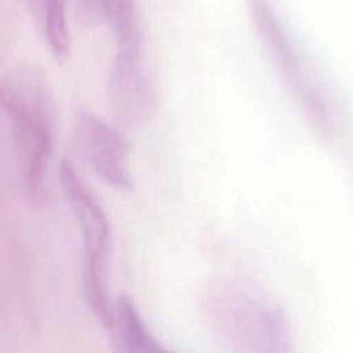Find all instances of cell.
<instances>
[{
    "instance_id": "cell-1",
    "label": "cell",
    "mask_w": 353,
    "mask_h": 353,
    "mask_svg": "<svg viewBox=\"0 0 353 353\" xmlns=\"http://www.w3.org/2000/svg\"><path fill=\"white\" fill-rule=\"evenodd\" d=\"M0 108L14 125L26 194L40 200L54 150L55 102L44 70L21 63L0 79Z\"/></svg>"
},
{
    "instance_id": "cell-2",
    "label": "cell",
    "mask_w": 353,
    "mask_h": 353,
    "mask_svg": "<svg viewBox=\"0 0 353 353\" xmlns=\"http://www.w3.org/2000/svg\"><path fill=\"white\" fill-rule=\"evenodd\" d=\"M58 176L63 196L81 230L84 298L102 327L110 330L114 305L110 302L108 285L112 248L108 215L95 192L69 160L61 163Z\"/></svg>"
},
{
    "instance_id": "cell-3",
    "label": "cell",
    "mask_w": 353,
    "mask_h": 353,
    "mask_svg": "<svg viewBox=\"0 0 353 353\" xmlns=\"http://www.w3.org/2000/svg\"><path fill=\"white\" fill-rule=\"evenodd\" d=\"M214 310L230 353H295L288 319L261 295L228 285L216 292Z\"/></svg>"
},
{
    "instance_id": "cell-4",
    "label": "cell",
    "mask_w": 353,
    "mask_h": 353,
    "mask_svg": "<svg viewBox=\"0 0 353 353\" xmlns=\"http://www.w3.org/2000/svg\"><path fill=\"white\" fill-rule=\"evenodd\" d=\"M248 11L261 41L274 59L291 91H294L306 117L316 125L320 134L324 137L331 135L332 120L328 102L284 30L269 0H248Z\"/></svg>"
},
{
    "instance_id": "cell-5",
    "label": "cell",
    "mask_w": 353,
    "mask_h": 353,
    "mask_svg": "<svg viewBox=\"0 0 353 353\" xmlns=\"http://www.w3.org/2000/svg\"><path fill=\"white\" fill-rule=\"evenodd\" d=\"M110 113L124 130L146 127L159 109V90L142 51H116L106 80Z\"/></svg>"
},
{
    "instance_id": "cell-6",
    "label": "cell",
    "mask_w": 353,
    "mask_h": 353,
    "mask_svg": "<svg viewBox=\"0 0 353 353\" xmlns=\"http://www.w3.org/2000/svg\"><path fill=\"white\" fill-rule=\"evenodd\" d=\"M76 141L92 172L113 189L134 188L130 168L131 143L124 131L101 117L84 113L76 125Z\"/></svg>"
},
{
    "instance_id": "cell-7",
    "label": "cell",
    "mask_w": 353,
    "mask_h": 353,
    "mask_svg": "<svg viewBox=\"0 0 353 353\" xmlns=\"http://www.w3.org/2000/svg\"><path fill=\"white\" fill-rule=\"evenodd\" d=\"M99 18L108 23L119 51H142L137 0H101Z\"/></svg>"
},
{
    "instance_id": "cell-8",
    "label": "cell",
    "mask_w": 353,
    "mask_h": 353,
    "mask_svg": "<svg viewBox=\"0 0 353 353\" xmlns=\"http://www.w3.org/2000/svg\"><path fill=\"white\" fill-rule=\"evenodd\" d=\"M30 12L54 57L63 59L70 51L65 0H28Z\"/></svg>"
},
{
    "instance_id": "cell-9",
    "label": "cell",
    "mask_w": 353,
    "mask_h": 353,
    "mask_svg": "<svg viewBox=\"0 0 353 353\" xmlns=\"http://www.w3.org/2000/svg\"><path fill=\"white\" fill-rule=\"evenodd\" d=\"M112 328L120 332L137 353H175L154 338L142 320L135 303L125 295L120 296L114 303Z\"/></svg>"
},
{
    "instance_id": "cell-10",
    "label": "cell",
    "mask_w": 353,
    "mask_h": 353,
    "mask_svg": "<svg viewBox=\"0 0 353 353\" xmlns=\"http://www.w3.org/2000/svg\"><path fill=\"white\" fill-rule=\"evenodd\" d=\"M112 332V350L113 353H137L128 341L116 330H109Z\"/></svg>"
}]
</instances>
